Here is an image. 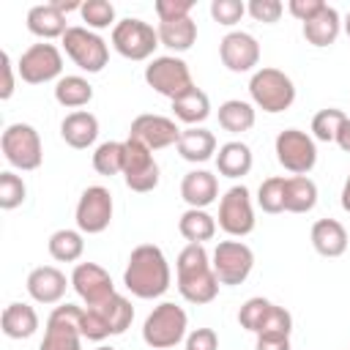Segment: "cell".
Returning <instances> with one entry per match:
<instances>
[{
    "label": "cell",
    "instance_id": "cell-6",
    "mask_svg": "<svg viewBox=\"0 0 350 350\" xmlns=\"http://www.w3.org/2000/svg\"><path fill=\"white\" fill-rule=\"evenodd\" d=\"M112 49L126 60H153V52L159 44V33L153 25L137 16H126L112 27Z\"/></svg>",
    "mask_w": 350,
    "mask_h": 350
},
{
    "label": "cell",
    "instance_id": "cell-14",
    "mask_svg": "<svg viewBox=\"0 0 350 350\" xmlns=\"http://www.w3.org/2000/svg\"><path fill=\"white\" fill-rule=\"evenodd\" d=\"M159 164L153 159V150L142 142L126 137L123 139V180L131 191L148 194L159 186Z\"/></svg>",
    "mask_w": 350,
    "mask_h": 350
},
{
    "label": "cell",
    "instance_id": "cell-13",
    "mask_svg": "<svg viewBox=\"0 0 350 350\" xmlns=\"http://www.w3.org/2000/svg\"><path fill=\"white\" fill-rule=\"evenodd\" d=\"M16 74L27 85H44L52 79L57 82L63 77V52L49 41L33 44L16 60Z\"/></svg>",
    "mask_w": 350,
    "mask_h": 350
},
{
    "label": "cell",
    "instance_id": "cell-46",
    "mask_svg": "<svg viewBox=\"0 0 350 350\" xmlns=\"http://www.w3.org/2000/svg\"><path fill=\"white\" fill-rule=\"evenodd\" d=\"M156 16L159 22H175V19H186L194 8V0H156Z\"/></svg>",
    "mask_w": 350,
    "mask_h": 350
},
{
    "label": "cell",
    "instance_id": "cell-2",
    "mask_svg": "<svg viewBox=\"0 0 350 350\" xmlns=\"http://www.w3.org/2000/svg\"><path fill=\"white\" fill-rule=\"evenodd\" d=\"M175 284L189 304H211L219 295V279L202 243H186L175 260Z\"/></svg>",
    "mask_w": 350,
    "mask_h": 350
},
{
    "label": "cell",
    "instance_id": "cell-16",
    "mask_svg": "<svg viewBox=\"0 0 350 350\" xmlns=\"http://www.w3.org/2000/svg\"><path fill=\"white\" fill-rule=\"evenodd\" d=\"M180 131L178 123L167 115H153V112H145V115H137L129 126V137L142 142L145 148L150 150H164L170 145H178L180 139Z\"/></svg>",
    "mask_w": 350,
    "mask_h": 350
},
{
    "label": "cell",
    "instance_id": "cell-50",
    "mask_svg": "<svg viewBox=\"0 0 350 350\" xmlns=\"http://www.w3.org/2000/svg\"><path fill=\"white\" fill-rule=\"evenodd\" d=\"M254 350H290V336L279 334H260Z\"/></svg>",
    "mask_w": 350,
    "mask_h": 350
},
{
    "label": "cell",
    "instance_id": "cell-54",
    "mask_svg": "<svg viewBox=\"0 0 350 350\" xmlns=\"http://www.w3.org/2000/svg\"><path fill=\"white\" fill-rule=\"evenodd\" d=\"M342 27H345V33H347V38H350V11H347V16H345V22H342Z\"/></svg>",
    "mask_w": 350,
    "mask_h": 350
},
{
    "label": "cell",
    "instance_id": "cell-42",
    "mask_svg": "<svg viewBox=\"0 0 350 350\" xmlns=\"http://www.w3.org/2000/svg\"><path fill=\"white\" fill-rule=\"evenodd\" d=\"M79 331H82V336L90 339V342H104L107 336H112L107 320H104L101 312L93 309V306H82V314H79Z\"/></svg>",
    "mask_w": 350,
    "mask_h": 350
},
{
    "label": "cell",
    "instance_id": "cell-1",
    "mask_svg": "<svg viewBox=\"0 0 350 350\" xmlns=\"http://www.w3.org/2000/svg\"><path fill=\"white\" fill-rule=\"evenodd\" d=\"M170 282H172L170 262L156 243H139L131 249L123 271V284L131 295L142 301L161 298L170 290Z\"/></svg>",
    "mask_w": 350,
    "mask_h": 350
},
{
    "label": "cell",
    "instance_id": "cell-29",
    "mask_svg": "<svg viewBox=\"0 0 350 350\" xmlns=\"http://www.w3.org/2000/svg\"><path fill=\"white\" fill-rule=\"evenodd\" d=\"M172 112H175V120H180L186 126H200L211 115V98L205 90H200L194 85L191 90H186L183 96H178L172 101Z\"/></svg>",
    "mask_w": 350,
    "mask_h": 350
},
{
    "label": "cell",
    "instance_id": "cell-43",
    "mask_svg": "<svg viewBox=\"0 0 350 350\" xmlns=\"http://www.w3.org/2000/svg\"><path fill=\"white\" fill-rule=\"evenodd\" d=\"M243 14H246V3H241V0H213V3H211V16H213V22H219V25H224V27L238 25Z\"/></svg>",
    "mask_w": 350,
    "mask_h": 350
},
{
    "label": "cell",
    "instance_id": "cell-28",
    "mask_svg": "<svg viewBox=\"0 0 350 350\" xmlns=\"http://www.w3.org/2000/svg\"><path fill=\"white\" fill-rule=\"evenodd\" d=\"M156 33H159V44L167 46L170 52H189L197 41V22L191 16L175 22H159Z\"/></svg>",
    "mask_w": 350,
    "mask_h": 350
},
{
    "label": "cell",
    "instance_id": "cell-55",
    "mask_svg": "<svg viewBox=\"0 0 350 350\" xmlns=\"http://www.w3.org/2000/svg\"><path fill=\"white\" fill-rule=\"evenodd\" d=\"M96 350H115V347H112V345H98Z\"/></svg>",
    "mask_w": 350,
    "mask_h": 350
},
{
    "label": "cell",
    "instance_id": "cell-34",
    "mask_svg": "<svg viewBox=\"0 0 350 350\" xmlns=\"http://www.w3.org/2000/svg\"><path fill=\"white\" fill-rule=\"evenodd\" d=\"M46 249H49L52 260H57V262H77L82 257V252H85V238H82L79 230L63 227V230H55L49 235Z\"/></svg>",
    "mask_w": 350,
    "mask_h": 350
},
{
    "label": "cell",
    "instance_id": "cell-51",
    "mask_svg": "<svg viewBox=\"0 0 350 350\" xmlns=\"http://www.w3.org/2000/svg\"><path fill=\"white\" fill-rule=\"evenodd\" d=\"M336 145H339L345 153H350V118L342 123V129H339V134H336Z\"/></svg>",
    "mask_w": 350,
    "mask_h": 350
},
{
    "label": "cell",
    "instance_id": "cell-36",
    "mask_svg": "<svg viewBox=\"0 0 350 350\" xmlns=\"http://www.w3.org/2000/svg\"><path fill=\"white\" fill-rule=\"evenodd\" d=\"M93 170L104 178H112V175H123V142H101L96 150H93Z\"/></svg>",
    "mask_w": 350,
    "mask_h": 350
},
{
    "label": "cell",
    "instance_id": "cell-38",
    "mask_svg": "<svg viewBox=\"0 0 350 350\" xmlns=\"http://www.w3.org/2000/svg\"><path fill=\"white\" fill-rule=\"evenodd\" d=\"M345 120H347V115L342 109H336V107L320 109L312 118V137L320 139V142H336V134H339Z\"/></svg>",
    "mask_w": 350,
    "mask_h": 350
},
{
    "label": "cell",
    "instance_id": "cell-10",
    "mask_svg": "<svg viewBox=\"0 0 350 350\" xmlns=\"http://www.w3.org/2000/svg\"><path fill=\"white\" fill-rule=\"evenodd\" d=\"M211 265H213L219 284L235 287V284H243L249 279V273L254 268V252L238 238L219 241L213 254H211Z\"/></svg>",
    "mask_w": 350,
    "mask_h": 350
},
{
    "label": "cell",
    "instance_id": "cell-33",
    "mask_svg": "<svg viewBox=\"0 0 350 350\" xmlns=\"http://www.w3.org/2000/svg\"><path fill=\"white\" fill-rule=\"evenodd\" d=\"M219 126L230 134H243L254 126L257 120V112H254V104L249 101H241V98H227L224 104H219Z\"/></svg>",
    "mask_w": 350,
    "mask_h": 350
},
{
    "label": "cell",
    "instance_id": "cell-20",
    "mask_svg": "<svg viewBox=\"0 0 350 350\" xmlns=\"http://www.w3.org/2000/svg\"><path fill=\"white\" fill-rule=\"evenodd\" d=\"M60 137L74 150H88L98 139V118L88 109L68 112L60 123Z\"/></svg>",
    "mask_w": 350,
    "mask_h": 350
},
{
    "label": "cell",
    "instance_id": "cell-49",
    "mask_svg": "<svg viewBox=\"0 0 350 350\" xmlns=\"http://www.w3.org/2000/svg\"><path fill=\"white\" fill-rule=\"evenodd\" d=\"M0 68H3V88H0V98H3V101H8V98L14 96V82H16V79H14V68H16V66L11 63V55H8V52H3V55H0Z\"/></svg>",
    "mask_w": 350,
    "mask_h": 350
},
{
    "label": "cell",
    "instance_id": "cell-40",
    "mask_svg": "<svg viewBox=\"0 0 350 350\" xmlns=\"http://www.w3.org/2000/svg\"><path fill=\"white\" fill-rule=\"evenodd\" d=\"M25 197H27L25 180L11 170L0 172V208L3 211H14V208H19L25 202Z\"/></svg>",
    "mask_w": 350,
    "mask_h": 350
},
{
    "label": "cell",
    "instance_id": "cell-52",
    "mask_svg": "<svg viewBox=\"0 0 350 350\" xmlns=\"http://www.w3.org/2000/svg\"><path fill=\"white\" fill-rule=\"evenodd\" d=\"M339 202H342V211H345V213H350V175L345 178V186H342Z\"/></svg>",
    "mask_w": 350,
    "mask_h": 350
},
{
    "label": "cell",
    "instance_id": "cell-24",
    "mask_svg": "<svg viewBox=\"0 0 350 350\" xmlns=\"http://www.w3.org/2000/svg\"><path fill=\"white\" fill-rule=\"evenodd\" d=\"M301 30H304V38L312 46L323 49V46H331L339 38V33H342V16H339V11L334 5L325 3V8L317 16H312L309 22H304Z\"/></svg>",
    "mask_w": 350,
    "mask_h": 350
},
{
    "label": "cell",
    "instance_id": "cell-39",
    "mask_svg": "<svg viewBox=\"0 0 350 350\" xmlns=\"http://www.w3.org/2000/svg\"><path fill=\"white\" fill-rule=\"evenodd\" d=\"M284 175H271L257 189V205L265 213H282L284 211Z\"/></svg>",
    "mask_w": 350,
    "mask_h": 350
},
{
    "label": "cell",
    "instance_id": "cell-5",
    "mask_svg": "<svg viewBox=\"0 0 350 350\" xmlns=\"http://www.w3.org/2000/svg\"><path fill=\"white\" fill-rule=\"evenodd\" d=\"M0 150H3L5 161L14 170H22V172H33L44 161L41 137H38V131L30 123H11V126H5V131L0 134Z\"/></svg>",
    "mask_w": 350,
    "mask_h": 350
},
{
    "label": "cell",
    "instance_id": "cell-18",
    "mask_svg": "<svg viewBox=\"0 0 350 350\" xmlns=\"http://www.w3.org/2000/svg\"><path fill=\"white\" fill-rule=\"evenodd\" d=\"M219 57L221 66L232 74H246L260 63V44L246 30H230L219 41Z\"/></svg>",
    "mask_w": 350,
    "mask_h": 350
},
{
    "label": "cell",
    "instance_id": "cell-41",
    "mask_svg": "<svg viewBox=\"0 0 350 350\" xmlns=\"http://www.w3.org/2000/svg\"><path fill=\"white\" fill-rule=\"evenodd\" d=\"M268 309H271V301H268V298H262V295L249 298V301L238 309V323H241V328L257 334V331L262 328L265 317H268Z\"/></svg>",
    "mask_w": 350,
    "mask_h": 350
},
{
    "label": "cell",
    "instance_id": "cell-37",
    "mask_svg": "<svg viewBox=\"0 0 350 350\" xmlns=\"http://www.w3.org/2000/svg\"><path fill=\"white\" fill-rule=\"evenodd\" d=\"M82 22L88 30H107V27H115V5L109 0H85L82 3Z\"/></svg>",
    "mask_w": 350,
    "mask_h": 350
},
{
    "label": "cell",
    "instance_id": "cell-9",
    "mask_svg": "<svg viewBox=\"0 0 350 350\" xmlns=\"http://www.w3.org/2000/svg\"><path fill=\"white\" fill-rule=\"evenodd\" d=\"M273 153H276V161L293 172V175H309L317 164V145H314V137L301 131V129H284L276 134V142H273Z\"/></svg>",
    "mask_w": 350,
    "mask_h": 350
},
{
    "label": "cell",
    "instance_id": "cell-19",
    "mask_svg": "<svg viewBox=\"0 0 350 350\" xmlns=\"http://www.w3.org/2000/svg\"><path fill=\"white\" fill-rule=\"evenodd\" d=\"M71 284V279H66V273L55 265H38L27 273V295L36 301V304H60L63 295H66V287Z\"/></svg>",
    "mask_w": 350,
    "mask_h": 350
},
{
    "label": "cell",
    "instance_id": "cell-26",
    "mask_svg": "<svg viewBox=\"0 0 350 350\" xmlns=\"http://www.w3.org/2000/svg\"><path fill=\"white\" fill-rule=\"evenodd\" d=\"M252 164H254L252 148L241 139H230V142L219 145V150H216V170L224 178H232V180L243 178V175H249Z\"/></svg>",
    "mask_w": 350,
    "mask_h": 350
},
{
    "label": "cell",
    "instance_id": "cell-25",
    "mask_svg": "<svg viewBox=\"0 0 350 350\" xmlns=\"http://www.w3.org/2000/svg\"><path fill=\"white\" fill-rule=\"evenodd\" d=\"M175 148H178L180 159H186L191 164H202L216 156V137H213V131H208L202 126H189L180 131V139Z\"/></svg>",
    "mask_w": 350,
    "mask_h": 350
},
{
    "label": "cell",
    "instance_id": "cell-17",
    "mask_svg": "<svg viewBox=\"0 0 350 350\" xmlns=\"http://www.w3.org/2000/svg\"><path fill=\"white\" fill-rule=\"evenodd\" d=\"M71 287L85 306H101L115 295L112 276L98 262H77L71 271Z\"/></svg>",
    "mask_w": 350,
    "mask_h": 350
},
{
    "label": "cell",
    "instance_id": "cell-21",
    "mask_svg": "<svg viewBox=\"0 0 350 350\" xmlns=\"http://www.w3.org/2000/svg\"><path fill=\"white\" fill-rule=\"evenodd\" d=\"M180 197L189 208H208L219 197V178L208 170H191L180 180Z\"/></svg>",
    "mask_w": 350,
    "mask_h": 350
},
{
    "label": "cell",
    "instance_id": "cell-23",
    "mask_svg": "<svg viewBox=\"0 0 350 350\" xmlns=\"http://www.w3.org/2000/svg\"><path fill=\"white\" fill-rule=\"evenodd\" d=\"M27 30L41 38V41H52V38H63L68 25H66V14L55 5V3H41L33 5L27 11Z\"/></svg>",
    "mask_w": 350,
    "mask_h": 350
},
{
    "label": "cell",
    "instance_id": "cell-27",
    "mask_svg": "<svg viewBox=\"0 0 350 350\" xmlns=\"http://www.w3.org/2000/svg\"><path fill=\"white\" fill-rule=\"evenodd\" d=\"M0 325H3V334L8 339H30L38 331V312L30 304L14 301L3 309Z\"/></svg>",
    "mask_w": 350,
    "mask_h": 350
},
{
    "label": "cell",
    "instance_id": "cell-15",
    "mask_svg": "<svg viewBox=\"0 0 350 350\" xmlns=\"http://www.w3.org/2000/svg\"><path fill=\"white\" fill-rule=\"evenodd\" d=\"M112 211H115V202H112L109 189L107 186H88L77 200V211H74L77 230L82 235L104 232L112 221Z\"/></svg>",
    "mask_w": 350,
    "mask_h": 350
},
{
    "label": "cell",
    "instance_id": "cell-7",
    "mask_svg": "<svg viewBox=\"0 0 350 350\" xmlns=\"http://www.w3.org/2000/svg\"><path fill=\"white\" fill-rule=\"evenodd\" d=\"M145 82L148 88H153L159 96H167L170 101H175L178 96H183L186 90L194 88L189 63L178 55H159L145 66Z\"/></svg>",
    "mask_w": 350,
    "mask_h": 350
},
{
    "label": "cell",
    "instance_id": "cell-3",
    "mask_svg": "<svg viewBox=\"0 0 350 350\" xmlns=\"http://www.w3.org/2000/svg\"><path fill=\"white\" fill-rule=\"evenodd\" d=\"M189 334V314L172 301H161L142 323V342L153 350H172Z\"/></svg>",
    "mask_w": 350,
    "mask_h": 350
},
{
    "label": "cell",
    "instance_id": "cell-48",
    "mask_svg": "<svg viewBox=\"0 0 350 350\" xmlns=\"http://www.w3.org/2000/svg\"><path fill=\"white\" fill-rule=\"evenodd\" d=\"M323 8H325L323 0H290V3H287V11H290L301 25L309 22L312 16H317Z\"/></svg>",
    "mask_w": 350,
    "mask_h": 350
},
{
    "label": "cell",
    "instance_id": "cell-47",
    "mask_svg": "<svg viewBox=\"0 0 350 350\" xmlns=\"http://www.w3.org/2000/svg\"><path fill=\"white\" fill-rule=\"evenodd\" d=\"M183 342L186 350H219V336L213 328H191Z\"/></svg>",
    "mask_w": 350,
    "mask_h": 350
},
{
    "label": "cell",
    "instance_id": "cell-44",
    "mask_svg": "<svg viewBox=\"0 0 350 350\" xmlns=\"http://www.w3.org/2000/svg\"><path fill=\"white\" fill-rule=\"evenodd\" d=\"M290 331H293V314H290L284 306L271 304L268 317H265L262 328H260L254 336H260V334H279V336H290Z\"/></svg>",
    "mask_w": 350,
    "mask_h": 350
},
{
    "label": "cell",
    "instance_id": "cell-32",
    "mask_svg": "<svg viewBox=\"0 0 350 350\" xmlns=\"http://www.w3.org/2000/svg\"><path fill=\"white\" fill-rule=\"evenodd\" d=\"M90 98H93V85L79 74H66L55 82V101L66 109L77 112L79 107L90 104Z\"/></svg>",
    "mask_w": 350,
    "mask_h": 350
},
{
    "label": "cell",
    "instance_id": "cell-31",
    "mask_svg": "<svg viewBox=\"0 0 350 350\" xmlns=\"http://www.w3.org/2000/svg\"><path fill=\"white\" fill-rule=\"evenodd\" d=\"M216 216H211L202 208H186L178 219V232L189 241V243H205L216 235Z\"/></svg>",
    "mask_w": 350,
    "mask_h": 350
},
{
    "label": "cell",
    "instance_id": "cell-4",
    "mask_svg": "<svg viewBox=\"0 0 350 350\" xmlns=\"http://www.w3.org/2000/svg\"><path fill=\"white\" fill-rule=\"evenodd\" d=\"M249 96H252V104L268 115H279L284 109L293 107L295 101V85L293 79L279 71V68H271V66H262L252 74L249 79Z\"/></svg>",
    "mask_w": 350,
    "mask_h": 350
},
{
    "label": "cell",
    "instance_id": "cell-35",
    "mask_svg": "<svg viewBox=\"0 0 350 350\" xmlns=\"http://www.w3.org/2000/svg\"><path fill=\"white\" fill-rule=\"evenodd\" d=\"M93 309H98V312H101V317L107 320V325H109V334H112V336H120V334H126V328H131L134 306H131V301H129L126 295L115 293L109 301H104L101 306H93Z\"/></svg>",
    "mask_w": 350,
    "mask_h": 350
},
{
    "label": "cell",
    "instance_id": "cell-53",
    "mask_svg": "<svg viewBox=\"0 0 350 350\" xmlns=\"http://www.w3.org/2000/svg\"><path fill=\"white\" fill-rule=\"evenodd\" d=\"M63 14H68V11H82V3H77V0H52Z\"/></svg>",
    "mask_w": 350,
    "mask_h": 350
},
{
    "label": "cell",
    "instance_id": "cell-11",
    "mask_svg": "<svg viewBox=\"0 0 350 350\" xmlns=\"http://www.w3.org/2000/svg\"><path fill=\"white\" fill-rule=\"evenodd\" d=\"M216 224L230 235V238H246L257 219H254V205H252V194L243 183H235L224 191V197L219 200V216Z\"/></svg>",
    "mask_w": 350,
    "mask_h": 350
},
{
    "label": "cell",
    "instance_id": "cell-12",
    "mask_svg": "<svg viewBox=\"0 0 350 350\" xmlns=\"http://www.w3.org/2000/svg\"><path fill=\"white\" fill-rule=\"evenodd\" d=\"M79 314L82 306L77 304H60L49 312L44 339L38 350H82V331H79Z\"/></svg>",
    "mask_w": 350,
    "mask_h": 350
},
{
    "label": "cell",
    "instance_id": "cell-30",
    "mask_svg": "<svg viewBox=\"0 0 350 350\" xmlns=\"http://www.w3.org/2000/svg\"><path fill=\"white\" fill-rule=\"evenodd\" d=\"M317 205V183L309 175H293L284 180V211L309 213Z\"/></svg>",
    "mask_w": 350,
    "mask_h": 350
},
{
    "label": "cell",
    "instance_id": "cell-22",
    "mask_svg": "<svg viewBox=\"0 0 350 350\" xmlns=\"http://www.w3.org/2000/svg\"><path fill=\"white\" fill-rule=\"evenodd\" d=\"M309 238H312V246L320 257H342L347 252V243H350L345 224L336 219H317L312 224Z\"/></svg>",
    "mask_w": 350,
    "mask_h": 350
},
{
    "label": "cell",
    "instance_id": "cell-45",
    "mask_svg": "<svg viewBox=\"0 0 350 350\" xmlns=\"http://www.w3.org/2000/svg\"><path fill=\"white\" fill-rule=\"evenodd\" d=\"M284 5L279 0H249L246 3V14L254 19V22H262V25H273L279 22Z\"/></svg>",
    "mask_w": 350,
    "mask_h": 350
},
{
    "label": "cell",
    "instance_id": "cell-8",
    "mask_svg": "<svg viewBox=\"0 0 350 350\" xmlns=\"http://www.w3.org/2000/svg\"><path fill=\"white\" fill-rule=\"evenodd\" d=\"M60 41H63V52L74 60V66H79L88 74L104 71L109 60V46L96 30H88L85 25H74L66 30Z\"/></svg>",
    "mask_w": 350,
    "mask_h": 350
}]
</instances>
